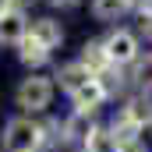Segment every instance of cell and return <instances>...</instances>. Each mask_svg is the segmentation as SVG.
Here are the masks:
<instances>
[{
	"mask_svg": "<svg viewBox=\"0 0 152 152\" xmlns=\"http://www.w3.org/2000/svg\"><path fill=\"white\" fill-rule=\"evenodd\" d=\"M88 71L96 78H103L110 67H117V64H110V57H106V46H103V39H92V42H85L81 46V57H78Z\"/></svg>",
	"mask_w": 152,
	"mask_h": 152,
	"instance_id": "cell-8",
	"label": "cell"
},
{
	"mask_svg": "<svg viewBox=\"0 0 152 152\" xmlns=\"http://www.w3.org/2000/svg\"><path fill=\"white\" fill-rule=\"evenodd\" d=\"M142 36L152 42V11H145V14H142Z\"/></svg>",
	"mask_w": 152,
	"mask_h": 152,
	"instance_id": "cell-16",
	"label": "cell"
},
{
	"mask_svg": "<svg viewBox=\"0 0 152 152\" xmlns=\"http://www.w3.org/2000/svg\"><path fill=\"white\" fill-rule=\"evenodd\" d=\"M53 78H57V81H60V88L71 96V92H78L81 85H88L96 75H92V71H88L81 60H71V64H60V71H57Z\"/></svg>",
	"mask_w": 152,
	"mask_h": 152,
	"instance_id": "cell-7",
	"label": "cell"
},
{
	"mask_svg": "<svg viewBox=\"0 0 152 152\" xmlns=\"http://www.w3.org/2000/svg\"><path fill=\"white\" fill-rule=\"evenodd\" d=\"M53 81L46 75H28L21 85H18V92H14V103L21 106V113L36 117V113H46L50 110V103H53Z\"/></svg>",
	"mask_w": 152,
	"mask_h": 152,
	"instance_id": "cell-2",
	"label": "cell"
},
{
	"mask_svg": "<svg viewBox=\"0 0 152 152\" xmlns=\"http://www.w3.org/2000/svg\"><path fill=\"white\" fill-rule=\"evenodd\" d=\"M50 57H53V50H46V46H42V42H39L32 32L18 42V60H21L25 67H32V71H36V67H42Z\"/></svg>",
	"mask_w": 152,
	"mask_h": 152,
	"instance_id": "cell-9",
	"label": "cell"
},
{
	"mask_svg": "<svg viewBox=\"0 0 152 152\" xmlns=\"http://www.w3.org/2000/svg\"><path fill=\"white\" fill-rule=\"evenodd\" d=\"M81 149L85 152H120V142H117V134L110 127H96V131L81 142Z\"/></svg>",
	"mask_w": 152,
	"mask_h": 152,
	"instance_id": "cell-11",
	"label": "cell"
},
{
	"mask_svg": "<svg viewBox=\"0 0 152 152\" xmlns=\"http://www.w3.org/2000/svg\"><path fill=\"white\" fill-rule=\"evenodd\" d=\"M120 152H149V145H145L142 138H134V142H124V145H120Z\"/></svg>",
	"mask_w": 152,
	"mask_h": 152,
	"instance_id": "cell-15",
	"label": "cell"
},
{
	"mask_svg": "<svg viewBox=\"0 0 152 152\" xmlns=\"http://www.w3.org/2000/svg\"><path fill=\"white\" fill-rule=\"evenodd\" d=\"M120 113L127 117L138 131H145V127H152V96L149 92H138V96H131L124 106H120Z\"/></svg>",
	"mask_w": 152,
	"mask_h": 152,
	"instance_id": "cell-6",
	"label": "cell"
},
{
	"mask_svg": "<svg viewBox=\"0 0 152 152\" xmlns=\"http://www.w3.org/2000/svg\"><path fill=\"white\" fill-rule=\"evenodd\" d=\"M131 11V0H92V14L99 21H117Z\"/></svg>",
	"mask_w": 152,
	"mask_h": 152,
	"instance_id": "cell-12",
	"label": "cell"
},
{
	"mask_svg": "<svg viewBox=\"0 0 152 152\" xmlns=\"http://www.w3.org/2000/svg\"><path fill=\"white\" fill-rule=\"evenodd\" d=\"M28 36V18L21 7H11L4 18H0V46H18L21 39Z\"/></svg>",
	"mask_w": 152,
	"mask_h": 152,
	"instance_id": "cell-5",
	"label": "cell"
},
{
	"mask_svg": "<svg viewBox=\"0 0 152 152\" xmlns=\"http://www.w3.org/2000/svg\"><path fill=\"white\" fill-rule=\"evenodd\" d=\"M103 46H106L110 64H117V67H127V64H134V60L142 57V50H138V36L127 32V28H113L110 36L103 39Z\"/></svg>",
	"mask_w": 152,
	"mask_h": 152,
	"instance_id": "cell-3",
	"label": "cell"
},
{
	"mask_svg": "<svg viewBox=\"0 0 152 152\" xmlns=\"http://www.w3.org/2000/svg\"><path fill=\"white\" fill-rule=\"evenodd\" d=\"M134 85L142 92H152V53H145V57L134 60Z\"/></svg>",
	"mask_w": 152,
	"mask_h": 152,
	"instance_id": "cell-14",
	"label": "cell"
},
{
	"mask_svg": "<svg viewBox=\"0 0 152 152\" xmlns=\"http://www.w3.org/2000/svg\"><path fill=\"white\" fill-rule=\"evenodd\" d=\"M28 32H32L46 50H57V46L64 42V28H60V21H53V18H36V21L28 25Z\"/></svg>",
	"mask_w": 152,
	"mask_h": 152,
	"instance_id": "cell-10",
	"label": "cell"
},
{
	"mask_svg": "<svg viewBox=\"0 0 152 152\" xmlns=\"http://www.w3.org/2000/svg\"><path fill=\"white\" fill-rule=\"evenodd\" d=\"M92 131H96V124H92V117H88V113H78V110H75V113L64 120V134L75 138V142H85Z\"/></svg>",
	"mask_w": 152,
	"mask_h": 152,
	"instance_id": "cell-13",
	"label": "cell"
},
{
	"mask_svg": "<svg viewBox=\"0 0 152 152\" xmlns=\"http://www.w3.org/2000/svg\"><path fill=\"white\" fill-rule=\"evenodd\" d=\"M11 7H14V0H0V18H4V14H7Z\"/></svg>",
	"mask_w": 152,
	"mask_h": 152,
	"instance_id": "cell-17",
	"label": "cell"
},
{
	"mask_svg": "<svg viewBox=\"0 0 152 152\" xmlns=\"http://www.w3.org/2000/svg\"><path fill=\"white\" fill-rule=\"evenodd\" d=\"M106 99H110V88H106L99 78H92L88 85H81L78 92H71V103H75V110H78V113H88V117L96 113V110H99Z\"/></svg>",
	"mask_w": 152,
	"mask_h": 152,
	"instance_id": "cell-4",
	"label": "cell"
},
{
	"mask_svg": "<svg viewBox=\"0 0 152 152\" xmlns=\"http://www.w3.org/2000/svg\"><path fill=\"white\" fill-rule=\"evenodd\" d=\"M42 142H46V131L32 117H11L4 124V152H39Z\"/></svg>",
	"mask_w": 152,
	"mask_h": 152,
	"instance_id": "cell-1",
	"label": "cell"
}]
</instances>
